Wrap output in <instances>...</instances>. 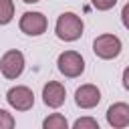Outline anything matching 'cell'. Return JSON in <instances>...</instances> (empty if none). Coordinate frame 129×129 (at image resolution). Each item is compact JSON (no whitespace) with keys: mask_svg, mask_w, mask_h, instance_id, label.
<instances>
[{"mask_svg":"<svg viewBox=\"0 0 129 129\" xmlns=\"http://www.w3.org/2000/svg\"><path fill=\"white\" fill-rule=\"evenodd\" d=\"M73 127L75 129H99V123L95 119H91V117H81V119H77L73 123Z\"/></svg>","mask_w":129,"mask_h":129,"instance_id":"7c38bea8","label":"cell"},{"mask_svg":"<svg viewBox=\"0 0 129 129\" xmlns=\"http://www.w3.org/2000/svg\"><path fill=\"white\" fill-rule=\"evenodd\" d=\"M91 4L97 8V10H111L115 4H117V0H91Z\"/></svg>","mask_w":129,"mask_h":129,"instance_id":"5bb4252c","label":"cell"},{"mask_svg":"<svg viewBox=\"0 0 129 129\" xmlns=\"http://www.w3.org/2000/svg\"><path fill=\"white\" fill-rule=\"evenodd\" d=\"M42 127H44V129H67V127H69V121L64 119V115L52 113V115H48V117L42 121Z\"/></svg>","mask_w":129,"mask_h":129,"instance_id":"30bf717a","label":"cell"},{"mask_svg":"<svg viewBox=\"0 0 129 129\" xmlns=\"http://www.w3.org/2000/svg\"><path fill=\"white\" fill-rule=\"evenodd\" d=\"M20 30L28 36H40L46 26H48V20L42 12H24L20 16V22H18Z\"/></svg>","mask_w":129,"mask_h":129,"instance_id":"8992f818","label":"cell"},{"mask_svg":"<svg viewBox=\"0 0 129 129\" xmlns=\"http://www.w3.org/2000/svg\"><path fill=\"white\" fill-rule=\"evenodd\" d=\"M22 2H26V4H36V2H40V0H22Z\"/></svg>","mask_w":129,"mask_h":129,"instance_id":"2e32d148","label":"cell"},{"mask_svg":"<svg viewBox=\"0 0 129 129\" xmlns=\"http://www.w3.org/2000/svg\"><path fill=\"white\" fill-rule=\"evenodd\" d=\"M75 103L81 109H93V107H97L101 103V91L95 85H91V83L81 85L75 91Z\"/></svg>","mask_w":129,"mask_h":129,"instance_id":"ba28073f","label":"cell"},{"mask_svg":"<svg viewBox=\"0 0 129 129\" xmlns=\"http://www.w3.org/2000/svg\"><path fill=\"white\" fill-rule=\"evenodd\" d=\"M105 115H107V123L115 129H123L129 125V105L127 103H113Z\"/></svg>","mask_w":129,"mask_h":129,"instance_id":"9c48e42d","label":"cell"},{"mask_svg":"<svg viewBox=\"0 0 129 129\" xmlns=\"http://www.w3.org/2000/svg\"><path fill=\"white\" fill-rule=\"evenodd\" d=\"M14 18V2L12 0H0V26L8 24Z\"/></svg>","mask_w":129,"mask_h":129,"instance_id":"8fae6325","label":"cell"},{"mask_svg":"<svg viewBox=\"0 0 129 129\" xmlns=\"http://www.w3.org/2000/svg\"><path fill=\"white\" fill-rule=\"evenodd\" d=\"M127 79H129V73L125 71V73H123V87H125V89H129V81H127Z\"/></svg>","mask_w":129,"mask_h":129,"instance_id":"9a60e30c","label":"cell"},{"mask_svg":"<svg viewBox=\"0 0 129 129\" xmlns=\"http://www.w3.org/2000/svg\"><path fill=\"white\" fill-rule=\"evenodd\" d=\"M121 48H123L121 38L115 34H101L93 40V52L103 60H111V58L119 56Z\"/></svg>","mask_w":129,"mask_h":129,"instance_id":"7a4b0ae2","label":"cell"},{"mask_svg":"<svg viewBox=\"0 0 129 129\" xmlns=\"http://www.w3.org/2000/svg\"><path fill=\"white\" fill-rule=\"evenodd\" d=\"M67 99V91H64V85L58 83V81H48L44 87H42V101L46 107L50 109H58Z\"/></svg>","mask_w":129,"mask_h":129,"instance_id":"52a82bcc","label":"cell"},{"mask_svg":"<svg viewBox=\"0 0 129 129\" xmlns=\"http://www.w3.org/2000/svg\"><path fill=\"white\" fill-rule=\"evenodd\" d=\"M22 71H24V54L20 50L12 48V50L2 54V58H0V73L6 79H10V81L18 79L22 75Z\"/></svg>","mask_w":129,"mask_h":129,"instance_id":"277c9868","label":"cell"},{"mask_svg":"<svg viewBox=\"0 0 129 129\" xmlns=\"http://www.w3.org/2000/svg\"><path fill=\"white\" fill-rule=\"evenodd\" d=\"M83 18L77 16L75 12H62L58 18H56V24H54V32L60 40L64 42H75L81 38L83 34Z\"/></svg>","mask_w":129,"mask_h":129,"instance_id":"6da1fadb","label":"cell"},{"mask_svg":"<svg viewBox=\"0 0 129 129\" xmlns=\"http://www.w3.org/2000/svg\"><path fill=\"white\" fill-rule=\"evenodd\" d=\"M16 125L12 113H8L6 109H0V129H12Z\"/></svg>","mask_w":129,"mask_h":129,"instance_id":"4fadbf2b","label":"cell"},{"mask_svg":"<svg viewBox=\"0 0 129 129\" xmlns=\"http://www.w3.org/2000/svg\"><path fill=\"white\" fill-rule=\"evenodd\" d=\"M6 101L16 111H28L34 105V93L24 85H16L6 93Z\"/></svg>","mask_w":129,"mask_h":129,"instance_id":"5b68a950","label":"cell"},{"mask_svg":"<svg viewBox=\"0 0 129 129\" xmlns=\"http://www.w3.org/2000/svg\"><path fill=\"white\" fill-rule=\"evenodd\" d=\"M56 67H58V71H60L64 77L77 79V77H81L83 71H85V58H83L77 50H64V52L58 54Z\"/></svg>","mask_w":129,"mask_h":129,"instance_id":"3957f363","label":"cell"}]
</instances>
